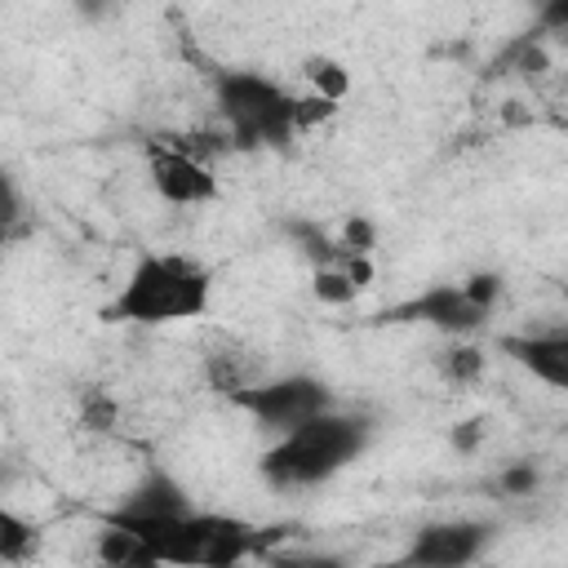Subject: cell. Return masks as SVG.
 <instances>
[{
	"label": "cell",
	"mask_w": 568,
	"mask_h": 568,
	"mask_svg": "<svg viewBox=\"0 0 568 568\" xmlns=\"http://www.w3.org/2000/svg\"><path fill=\"white\" fill-rule=\"evenodd\" d=\"M213 302V275L186 253H142L120 293L102 306L111 324H182L200 320Z\"/></svg>",
	"instance_id": "cell-1"
},
{
	"label": "cell",
	"mask_w": 568,
	"mask_h": 568,
	"mask_svg": "<svg viewBox=\"0 0 568 568\" xmlns=\"http://www.w3.org/2000/svg\"><path fill=\"white\" fill-rule=\"evenodd\" d=\"M120 528L133 532L138 546L169 568H231L262 555L266 546V537L248 519L209 515V510H186L173 519H146V524H120Z\"/></svg>",
	"instance_id": "cell-2"
},
{
	"label": "cell",
	"mask_w": 568,
	"mask_h": 568,
	"mask_svg": "<svg viewBox=\"0 0 568 568\" xmlns=\"http://www.w3.org/2000/svg\"><path fill=\"white\" fill-rule=\"evenodd\" d=\"M373 422L359 413H320L311 422H302L297 430L280 435L266 453H262V479L271 488H311L333 479L342 466H351L364 448H368Z\"/></svg>",
	"instance_id": "cell-3"
},
{
	"label": "cell",
	"mask_w": 568,
	"mask_h": 568,
	"mask_svg": "<svg viewBox=\"0 0 568 568\" xmlns=\"http://www.w3.org/2000/svg\"><path fill=\"white\" fill-rule=\"evenodd\" d=\"M213 102L226 124V142L240 151L253 146L284 151L297 138L293 93L257 71H213Z\"/></svg>",
	"instance_id": "cell-4"
},
{
	"label": "cell",
	"mask_w": 568,
	"mask_h": 568,
	"mask_svg": "<svg viewBox=\"0 0 568 568\" xmlns=\"http://www.w3.org/2000/svg\"><path fill=\"white\" fill-rule=\"evenodd\" d=\"M235 408H244L262 430H275V435H288L297 430L302 422L320 417L333 408V395L320 377H306V373H288V377H271V382H257L240 395H231Z\"/></svg>",
	"instance_id": "cell-5"
},
{
	"label": "cell",
	"mask_w": 568,
	"mask_h": 568,
	"mask_svg": "<svg viewBox=\"0 0 568 568\" xmlns=\"http://www.w3.org/2000/svg\"><path fill=\"white\" fill-rule=\"evenodd\" d=\"M493 537L497 528L488 519H439L417 528L404 555L386 568H470Z\"/></svg>",
	"instance_id": "cell-6"
},
{
	"label": "cell",
	"mask_w": 568,
	"mask_h": 568,
	"mask_svg": "<svg viewBox=\"0 0 568 568\" xmlns=\"http://www.w3.org/2000/svg\"><path fill=\"white\" fill-rule=\"evenodd\" d=\"M146 178L155 186V195L164 204H178V209H191V204H209L217 200V178L209 164L164 146L160 138L146 142Z\"/></svg>",
	"instance_id": "cell-7"
},
{
	"label": "cell",
	"mask_w": 568,
	"mask_h": 568,
	"mask_svg": "<svg viewBox=\"0 0 568 568\" xmlns=\"http://www.w3.org/2000/svg\"><path fill=\"white\" fill-rule=\"evenodd\" d=\"M390 315H395V320H422V324H430V328H439V333H448V337H457V342L475 337V333L488 324V311H479V306L462 293V284H435V288L417 293L413 302L395 306Z\"/></svg>",
	"instance_id": "cell-8"
},
{
	"label": "cell",
	"mask_w": 568,
	"mask_h": 568,
	"mask_svg": "<svg viewBox=\"0 0 568 568\" xmlns=\"http://www.w3.org/2000/svg\"><path fill=\"white\" fill-rule=\"evenodd\" d=\"M191 501L182 493L178 479H169L164 470H146L111 510L106 519L111 524H146V519H173V515H186Z\"/></svg>",
	"instance_id": "cell-9"
},
{
	"label": "cell",
	"mask_w": 568,
	"mask_h": 568,
	"mask_svg": "<svg viewBox=\"0 0 568 568\" xmlns=\"http://www.w3.org/2000/svg\"><path fill=\"white\" fill-rule=\"evenodd\" d=\"M501 351L524 364L537 382H546L550 390H568V333L550 328V333H506Z\"/></svg>",
	"instance_id": "cell-10"
},
{
	"label": "cell",
	"mask_w": 568,
	"mask_h": 568,
	"mask_svg": "<svg viewBox=\"0 0 568 568\" xmlns=\"http://www.w3.org/2000/svg\"><path fill=\"white\" fill-rule=\"evenodd\" d=\"M36 524L31 519H22L18 510H9V506H0V564H18V559H27L31 555V546H36Z\"/></svg>",
	"instance_id": "cell-11"
},
{
	"label": "cell",
	"mask_w": 568,
	"mask_h": 568,
	"mask_svg": "<svg viewBox=\"0 0 568 568\" xmlns=\"http://www.w3.org/2000/svg\"><path fill=\"white\" fill-rule=\"evenodd\" d=\"M306 80H311V93L324 102H342L351 89V71L333 58H306Z\"/></svg>",
	"instance_id": "cell-12"
},
{
	"label": "cell",
	"mask_w": 568,
	"mask_h": 568,
	"mask_svg": "<svg viewBox=\"0 0 568 568\" xmlns=\"http://www.w3.org/2000/svg\"><path fill=\"white\" fill-rule=\"evenodd\" d=\"M439 373H444L448 382H457V386L475 382V377L484 373V355H479V346H470V342H453L448 351H439Z\"/></svg>",
	"instance_id": "cell-13"
},
{
	"label": "cell",
	"mask_w": 568,
	"mask_h": 568,
	"mask_svg": "<svg viewBox=\"0 0 568 568\" xmlns=\"http://www.w3.org/2000/svg\"><path fill=\"white\" fill-rule=\"evenodd\" d=\"M311 293H315L320 302H328V306H346V302H355L359 288L346 280V271H342V262H337V266L311 271Z\"/></svg>",
	"instance_id": "cell-14"
},
{
	"label": "cell",
	"mask_w": 568,
	"mask_h": 568,
	"mask_svg": "<svg viewBox=\"0 0 568 568\" xmlns=\"http://www.w3.org/2000/svg\"><path fill=\"white\" fill-rule=\"evenodd\" d=\"M333 115H337V102H324V98H315V93L293 98V124H297V133H306V129H315V124H324V120H333Z\"/></svg>",
	"instance_id": "cell-15"
},
{
	"label": "cell",
	"mask_w": 568,
	"mask_h": 568,
	"mask_svg": "<svg viewBox=\"0 0 568 568\" xmlns=\"http://www.w3.org/2000/svg\"><path fill=\"white\" fill-rule=\"evenodd\" d=\"M462 293H466L479 311H488V315H493V306H497V297H501V275L479 271V275H470V280L462 284Z\"/></svg>",
	"instance_id": "cell-16"
},
{
	"label": "cell",
	"mask_w": 568,
	"mask_h": 568,
	"mask_svg": "<svg viewBox=\"0 0 568 568\" xmlns=\"http://www.w3.org/2000/svg\"><path fill=\"white\" fill-rule=\"evenodd\" d=\"M80 422H84L89 430H111V426H115V404L106 399V390H89V395H84Z\"/></svg>",
	"instance_id": "cell-17"
},
{
	"label": "cell",
	"mask_w": 568,
	"mask_h": 568,
	"mask_svg": "<svg viewBox=\"0 0 568 568\" xmlns=\"http://www.w3.org/2000/svg\"><path fill=\"white\" fill-rule=\"evenodd\" d=\"M537 484H541V475H537V466H532V462L506 466V470L497 475V488H501L506 497H528V493H532Z\"/></svg>",
	"instance_id": "cell-18"
},
{
	"label": "cell",
	"mask_w": 568,
	"mask_h": 568,
	"mask_svg": "<svg viewBox=\"0 0 568 568\" xmlns=\"http://www.w3.org/2000/svg\"><path fill=\"white\" fill-rule=\"evenodd\" d=\"M266 568H346V559L311 550V555H271V559H266Z\"/></svg>",
	"instance_id": "cell-19"
},
{
	"label": "cell",
	"mask_w": 568,
	"mask_h": 568,
	"mask_svg": "<svg viewBox=\"0 0 568 568\" xmlns=\"http://www.w3.org/2000/svg\"><path fill=\"white\" fill-rule=\"evenodd\" d=\"M22 217V200L18 186L9 182V173H0V231H13V222Z\"/></svg>",
	"instance_id": "cell-20"
},
{
	"label": "cell",
	"mask_w": 568,
	"mask_h": 568,
	"mask_svg": "<svg viewBox=\"0 0 568 568\" xmlns=\"http://www.w3.org/2000/svg\"><path fill=\"white\" fill-rule=\"evenodd\" d=\"M475 439H479V426L475 422H466V430H453V444L457 448H475Z\"/></svg>",
	"instance_id": "cell-21"
},
{
	"label": "cell",
	"mask_w": 568,
	"mask_h": 568,
	"mask_svg": "<svg viewBox=\"0 0 568 568\" xmlns=\"http://www.w3.org/2000/svg\"><path fill=\"white\" fill-rule=\"evenodd\" d=\"M120 568H169V564H160V559H151V555H138V559H129V564H120Z\"/></svg>",
	"instance_id": "cell-22"
},
{
	"label": "cell",
	"mask_w": 568,
	"mask_h": 568,
	"mask_svg": "<svg viewBox=\"0 0 568 568\" xmlns=\"http://www.w3.org/2000/svg\"><path fill=\"white\" fill-rule=\"evenodd\" d=\"M4 240H9V231H0V248H4Z\"/></svg>",
	"instance_id": "cell-23"
},
{
	"label": "cell",
	"mask_w": 568,
	"mask_h": 568,
	"mask_svg": "<svg viewBox=\"0 0 568 568\" xmlns=\"http://www.w3.org/2000/svg\"><path fill=\"white\" fill-rule=\"evenodd\" d=\"M231 568H244V564H231Z\"/></svg>",
	"instance_id": "cell-24"
}]
</instances>
